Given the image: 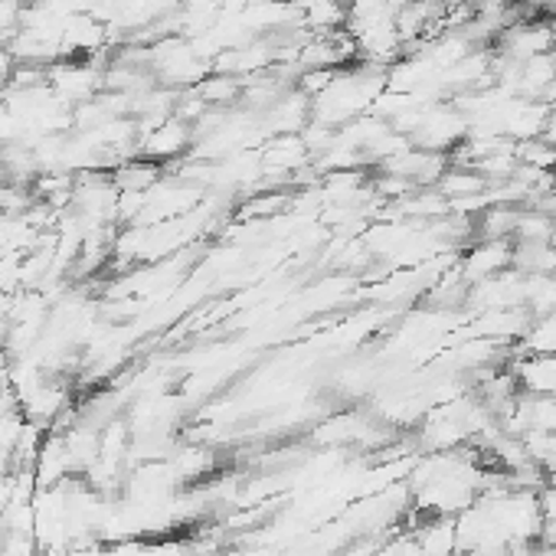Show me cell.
<instances>
[{
  "label": "cell",
  "mask_w": 556,
  "mask_h": 556,
  "mask_svg": "<svg viewBox=\"0 0 556 556\" xmlns=\"http://www.w3.org/2000/svg\"><path fill=\"white\" fill-rule=\"evenodd\" d=\"M514 258V239H478V245H471L465 255H458V271L468 286L484 282V278L507 271Z\"/></svg>",
  "instance_id": "1"
},
{
  "label": "cell",
  "mask_w": 556,
  "mask_h": 556,
  "mask_svg": "<svg viewBox=\"0 0 556 556\" xmlns=\"http://www.w3.org/2000/svg\"><path fill=\"white\" fill-rule=\"evenodd\" d=\"M190 125L187 122H180V118H167V122H161V125H154L148 135H144V141H141V154L144 157H151V161H161V157H170V154H177V151H184L187 144H190Z\"/></svg>",
  "instance_id": "2"
},
{
  "label": "cell",
  "mask_w": 556,
  "mask_h": 556,
  "mask_svg": "<svg viewBox=\"0 0 556 556\" xmlns=\"http://www.w3.org/2000/svg\"><path fill=\"white\" fill-rule=\"evenodd\" d=\"M435 190L448 200V203H458V200H468V197H481L488 190V180L471 170V167H448L439 180H435Z\"/></svg>",
  "instance_id": "3"
},
{
  "label": "cell",
  "mask_w": 556,
  "mask_h": 556,
  "mask_svg": "<svg viewBox=\"0 0 556 556\" xmlns=\"http://www.w3.org/2000/svg\"><path fill=\"white\" fill-rule=\"evenodd\" d=\"M390 497H393V491H387V494L374 497V501H370V507H377V510H387ZM361 520H364V527H374V530H383V527H387V517H380V514H374V517H361Z\"/></svg>",
  "instance_id": "4"
}]
</instances>
